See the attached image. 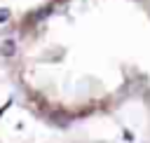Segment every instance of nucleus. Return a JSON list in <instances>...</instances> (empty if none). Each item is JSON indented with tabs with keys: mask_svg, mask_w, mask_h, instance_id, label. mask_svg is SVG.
Returning a JSON list of instances; mask_svg holds the SVG:
<instances>
[{
	"mask_svg": "<svg viewBox=\"0 0 150 143\" xmlns=\"http://www.w3.org/2000/svg\"><path fill=\"white\" fill-rule=\"evenodd\" d=\"M2 54H7V56H9V54H14V42H12V40L2 42Z\"/></svg>",
	"mask_w": 150,
	"mask_h": 143,
	"instance_id": "nucleus-1",
	"label": "nucleus"
},
{
	"mask_svg": "<svg viewBox=\"0 0 150 143\" xmlns=\"http://www.w3.org/2000/svg\"><path fill=\"white\" fill-rule=\"evenodd\" d=\"M7 16H9V12H7V9H0V21H5Z\"/></svg>",
	"mask_w": 150,
	"mask_h": 143,
	"instance_id": "nucleus-2",
	"label": "nucleus"
}]
</instances>
